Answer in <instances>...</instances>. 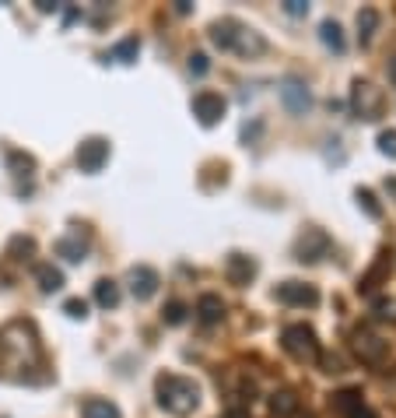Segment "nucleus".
<instances>
[{
	"label": "nucleus",
	"mask_w": 396,
	"mask_h": 418,
	"mask_svg": "<svg viewBox=\"0 0 396 418\" xmlns=\"http://www.w3.org/2000/svg\"><path fill=\"white\" fill-rule=\"evenodd\" d=\"M186 320V302H179V299H172L168 306H165V324H183Z\"/></svg>",
	"instance_id": "nucleus-28"
},
{
	"label": "nucleus",
	"mask_w": 396,
	"mask_h": 418,
	"mask_svg": "<svg viewBox=\"0 0 396 418\" xmlns=\"http://www.w3.org/2000/svg\"><path fill=\"white\" fill-rule=\"evenodd\" d=\"M126 285H130V292L133 299H151V295L158 292V271L155 267H148V264H137V267H130V274H126Z\"/></svg>",
	"instance_id": "nucleus-10"
},
{
	"label": "nucleus",
	"mask_w": 396,
	"mask_h": 418,
	"mask_svg": "<svg viewBox=\"0 0 396 418\" xmlns=\"http://www.w3.org/2000/svg\"><path fill=\"white\" fill-rule=\"evenodd\" d=\"M386 267H393V260H390V253L382 250V253H379V264H375V267H372L365 278H361V289H372V285H375V282L386 274Z\"/></svg>",
	"instance_id": "nucleus-26"
},
{
	"label": "nucleus",
	"mask_w": 396,
	"mask_h": 418,
	"mask_svg": "<svg viewBox=\"0 0 396 418\" xmlns=\"http://www.w3.org/2000/svg\"><path fill=\"white\" fill-rule=\"evenodd\" d=\"M225 317V302H221V295H214V292H203L197 299V320L200 324H218Z\"/></svg>",
	"instance_id": "nucleus-15"
},
{
	"label": "nucleus",
	"mask_w": 396,
	"mask_h": 418,
	"mask_svg": "<svg viewBox=\"0 0 396 418\" xmlns=\"http://www.w3.org/2000/svg\"><path fill=\"white\" fill-rule=\"evenodd\" d=\"M351 348H355V355L365 366H382L386 355H390V341H382V337L375 334V331H368V327H355L351 331Z\"/></svg>",
	"instance_id": "nucleus-5"
},
{
	"label": "nucleus",
	"mask_w": 396,
	"mask_h": 418,
	"mask_svg": "<svg viewBox=\"0 0 396 418\" xmlns=\"http://www.w3.org/2000/svg\"><path fill=\"white\" fill-rule=\"evenodd\" d=\"M81 418H119V408L113 401H102V397H88L81 404Z\"/></svg>",
	"instance_id": "nucleus-18"
},
{
	"label": "nucleus",
	"mask_w": 396,
	"mask_h": 418,
	"mask_svg": "<svg viewBox=\"0 0 396 418\" xmlns=\"http://www.w3.org/2000/svg\"><path fill=\"white\" fill-rule=\"evenodd\" d=\"M375 29H379V11L375 7H361L357 11V39L368 42L375 36Z\"/></svg>",
	"instance_id": "nucleus-21"
},
{
	"label": "nucleus",
	"mask_w": 396,
	"mask_h": 418,
	"mask_svg": "<svg viewBox=\"0 0 396 418\" xmlns=\"http://www.w3.org/2000/svg\"><path fill=\"white\" fill-rule=\"evenodd\" d=\"M36 282H39V289L46 295L64 289V274H60V267H53V264H39V267H36Z\"/></svg>",
	"instance_id": "nucleus-17"
},
{
	"label": "nucleus",
	"mask_w": 396,
	"mask_h": 418,
	"mask_svg": "<svg viewBox=\"0 0 396 418\" xmlns=\"http://www.w3.org/2000/svg\"><path fill=\"white\" fill-rule=\"evenodd\" d=\"M210 39H214V46H221V49H235V53H245V56L267 49V42L260 39L253 29H245L242 21H235V18L214 21L210 25Z\"/></svg>",
	"instance_id": "nucleus-3"
},
{
	"label": "nucleus",
	"mask_w": 396,
	"mask_h": 418,
	"mask_svg": "<svg viewBox=\"0 0 396 418\" xmlns=\"http://www.w3.org/2000/svg\"><path fill=\"white\" fill-rule=\"evenodd\" d=\"M379 151L390 155V159H396V130H382V134H379Z\"/></svg>",
	"instance_id": "nucleus-32"
},
{
	"label": "nucleus",
	"mask_w": 396,
	"mask_h": 418,
	"mask_svg": "<svg viewBox=\"0 0 396 418\" xmlns=\"http://www.w3.org/2000/svg\"><path fill=\"white\" fill-rule=\"evenodd\" d=\"M64 313L74 317V320H84V317H88V302H84V299H67V302H64Z\"/></svg>",
	"instance_id": "nucleus-30"
},
{
	"label": "nucleus",
	"mask_w": 396,
	"mask_h": 418,
	"mask_svg": "<svg viewBox=\"0 0 396 418\" xmlns=\"http://www.w3.org/2000/svg\"><path fill=\"white\" fill-rule=\"evenodd\" d=\"M284 11L298 18V14H305V11H309V4H305V0H284Z\"/></svg>",
	"instance_id": "nucleus-33"
},
{
	"label": "nucleus",
	"mask_w": 396,
	"mask_h": 418,
	"mask_svg": "<svg viewBox=\"0 0 396 418\" xmlns=\"http://www.w3.org/2000/svg\"><path fill=\"white\" fill-rule=\"evenodd\" d=\"M56 257H67V260H84V253H88V239L81 236V232H71V236H64V239H56Z\"/></svg>",
	"instance_id": "nucleus-16"
},
{
	"label": "nucleus",
	"mask_w": 396,
	"mask_h": 418,
	"mask_svg": "<svg viewBox=\"0 0 396 418\" xmlns=\"http://www.w3.org/2000/svg\"><path fill=\"white\" fill-rule=\"evenodd\" d=\"M351 418H379V415H375V412H372V408L365 404V408H361V412H355V415H351Z\"/></svg>",
	"instance_id": "nucleus-34"
},
{
	"label": "nucleus",
	"mask_w": 396,
	"mask_h": 418,
	"mask_svg": "<svg viewBox=\"0 0 396 418\" xmlns=\"http://www.w3.org/2000/svg\"><path fill=\"white\" fill-rule=\"evenodd\" d=\"M280 344H284V352H288L291 359H298V362H319L316 331L305 327V324H291V327H284Z\"/></svg>",
	"instance_id": "nucleus-4"
},
{
	"label": "nucleus",
	"mask_w": 396,
	"mask_h": 418,
	"mask_svg": "<svg viewBox=\"0 0 396 418\" xmlns=\"http://www.w3.org/2000/svg\"><path fill=\"white\" fill-rule=\"evenodd\" d=\"M7 166H11V172L14 176H29L32 169H36V162H32V155H25V151H14V148H7Z\"/></svg>",
	"instance_id": "nucleus-23"
},
{
	"label": "nucleus",
	"mask_w": 396,
	"mask_h": 418,
	"mask_svg": "<svg viewBox=\"0 0 396 418\" xmlns=\"http://www.w3.org/2000/svg\"><path fill=\"white\" fill-rule=\"evenodd\" d=\"M278 299L280 302H288V306H316L319 302V292L313 285H305V282H284L278 289Z\"/></svg>",
	"instance_id": "nucleus-11"
},
{
	"label": "nucleus",
	"mask_w": 396,
	"mask_h": 418,
	"mask_svg": "<svg viewBox=\"0 0 396 418\" xmlns=\"http://www.w3.org/2000/svg\"><path fill=\"white\" fill-rule=\"evenodd\" d=\"M95 302H98L102 309H116L119 306V285L113 278H102V282L95 285Z\"/></svg>",
	"instance_id": "nucleus-19"
},
{
	"label": "nucleus",
	"mask_w": 396,
	"mask_h": 418,
	"mask_svg": "<svg viewBox=\"0 0 396 418\" xmlns=\"http://www.w3.org/2000/svg\"><path fill=\"white\" fill-rule=\"evenodd\" d=\"M106 162H109V141H106V137H84L78 144L81 172H98Z\"/></svg>",
	"instance_id": "nucleus-8"
},
{
	"label": "nucleus",
	"mask_w": 396,
	"mask_h": 418,
	"mask_svg": "<svg viewBox=\"0 0 396 418\" xmlns=\"http://www.w3.org/2000/svg\"><path fill=\"white\" fill-rule=\"evenodd\" d=\"M137 53H141V39H137V36H126L123 42L113 46V53H109V56L119 60V64H133V60H137Z\"/></svg>",
	"instance_id": "nucleus-22"
},
{
	"label": "nucleus",
	"mask_w": 396,
	"mask_h": 418,
	"mask_svg": "<svg viewBox=\"0 0 396 418\" xmlns=\"http://www.w3.org/2000/svg\"><path fill=\"white\" fill-rule=\"evenodd\" d=\"M330 253V236L323 232V229H305L302 236H298V243H295V257L302 260V264H313L319 257H326Z\"/></svg>",
	"instance_id": "nucleus-9"
},
{
	"label": "nucleus",
	"mask_w": 396,
	"mask_h": 418,
	"mask_svg": "<svg viewBox=\"0 0 396 418\" xmlns=\"http://www.w3.org/2000/svg\"><path fill=\"white\" fill-rule=\"evenodd\" d=\"M365 408V394L357 390V387H347V390H337L333 394V412L340 418H351L355 412H361Z\"/></svg>",
	"instance_id": "nucleus-14"
},
{
	"label": "nucleus",
	"mask_w": 396,
	"mask_h": 418,
	"mask_svg": "<svg viewBox=\"0 0 396 418\" xmlns=\"http://www.w3.org/2000/svg\"><path fill=\"white\" fill-rule=\"evenodd\" d=\"M280 99H284V106L291 109V113H305L309 109V88L298 81V78H288V81L280 84Z\"/></svg>",
	"instance_id": "nucleus-13"
},
{
	"label": "nucleus",
	"mask_w": 396,
	"mask_h": 418,
	"mask_svg": "<svg viewBox=\"0 0 396 418\" xmlns=\"http://www.w3.org/2000/svg\"><path fill=\"white\" fill-rule=\"evenodd\" d=\"M155 394H158V404L168 415H190L200 404L197 379L179 377V373H161V377L155 379Z\"/></svg>",
	"instance_id": "nucleus-2"
},
{
	"label": "nucleus",
	"mask_w": 396,
	"mask_h": 418,
	"mask_svg": "<svg viewBox=\"0 0 396 418\" xmlns=\"http://www.w3.org/2000/svg\"><path fill=\"white\" fill-rule=\"evenodd\" d=\"M11 253H14L18 260H29V257L36 253V239H32V236H14V239H11Z\"/></svg>",
	"instance_id": "nucleus-27"
},
{
	"label": "nucleus",
	"mask_w": 396,
	"mask_h": 418,
	"mask_svg": "<svg viewBox=\"0 0 396 418\" xmlns=\"http://www.w3.org/2000/svg\"><path fill=\"white\" fill-rule=\"evenodd\" d=\"M319 36H323V42L330 46V49H344V32H340V25L337 21H323V29H319Z\"/></svg>",
	"instance_id": "nucleus-25"
},
{
	"label": "nucleus",
	"mask_w": 396,
	"mask_h": 418,
	"mask_svg": "<svg viewBox=\"0 0 396 418\" xmlns=\"http://www.w3.org/2000/svg\"><path fill=\"white\" fill-rule=\"evenodd\" d=\"M375 317L396 324V299H375Z\"/></svg>",
	"instance_id": "nucleus-29"
},
{
	"label": "nucleus",
	"mask_w": 396,
	"mask_h": 418,
	"mask_svg": "<svg viewBox=\"0 0 396 418\" xmlns=\"http://www.w3.org/2000/svg\"><path fill=\"white\" fill-rule=\"evenodd\" d=\"M39 359V337L29 320H14L0 331V377H7V369H36Z\"/></svg>",
	"instance_id": "nucleus-1"
},
{
	"label": "nucleus",
	"mask_w": 396,
	"mask_h": 418,
	"mask_svg": "<svg viewBox=\"0 0 396 418\" xmlns=\"http://www.w3.org/2000/svg\"><path fill=\"white\" fill-rule=\"evenodd\" d=\"M228 418H249V412H245V408H235V412H228Z\"/></svg>",
	"instance_id": "nucleus-35"
},
{
	"label": "nucleus",
	"mask_w": 396,
	"mask_h": 418,
	"mask_svg": "<svg viewBox=\"0 0 396 418\" xmlns=\"http://www.w3.org/2000/svg\"><path fill=\"white\" fill-rule=\"evenodd\" d=\"M270 412L278 418H291L298 412V397H295L291 390H278V394L270 397Z\"/></svg>",
	"instance_id": "nucleus-20"
},
{
	"label": "nucleus",
	"mask_w": 396,
	"mask_h": 418,
	"mask_svg": "<svg viewBox=\"0 0 396 418\" xmlns=\"http://www.w3.org/2000/svg\"><path fill=\"white\" fill-rule=\"evenodd\" d=\"M225 113H228V102H225L218 91H197V95H193V116H197L203 126L221 124Z\"/></svg>",
	"instance_id": "nucleus-7"
},
{
	"label": "nucleus",
	"mask_w": 396,
	"mask_h": 418,
	"mask_svg": "<svg viewBox=\"0 0 396 418\" xmlns=\"http://www.w3.org/2000/svg\"><path fill=\"white\" fill-rule=\"evenodd\" d=\"M225 274H228L232 285H249L253 274H256V260L245 257V253H228V260H225Z\"/></svg>",
	"instance_id": "nucleus-12"
},
{
	"label": "nucleus",
	"mask_w": 396,
	"mask_h": 418,
	"mask_svg": "<svg viewBox=\"0 0 396 418\" xmlns=\"http://www.w3.org/2000/svg\"><path fill=\"white\" fill-rule=\"evenodd\" d=\"M207 71H210V60H207V53H190V74L203 78Z\"/></svg>",
	"instance_id": "nucleus-31"
},
{
	"label": "nucleus",
	"mask_w": 396,
	"mask_h": 418,
	"mask_svg": "<svg viewBox=\"0 0 396 418\" xmlns=\"http://www.w3.org/2000/svg\"><path fill=\"white\" fill-rule=\"evenodd\" d=\"M382 106H386L382 88H375L372 81H361L357 78L355 88H351V109H355V116H361V120H379L382 116Z\"/></svg>",
	"instance_id": "nucleus-6"
},
{
	"label": "nucleus",
	"mask_w": 396,
	"mask_h": 418,
	"mask_svg": "<svg viewBox=\"0 0 396 418\" xmlns=\"http://www.w3.org/2000/svg\"><path fill=\"white\" fill-rule=\"evenodd\" d=\"M357 204H361V211L368 214V218H382V204H379V197L372 194V190H365V186H357L355 190Z\"/></svg>",
	"instance_id": "nucleus-24"
},
{
	"label": "nucleus",
	"mask_w": 396,
	"mask_h": 418,
	"mask_svg": "<svg viewBox=\"0 0 396 418\" xmlns=\"http://www.w3.org/2000/svg\"><path fill=\"white\" fill-rule=\"evenodd\" d=\"M393 81H396V64H393Z\"/></svg>",
	"instance_id": "nucleus-36"
}]
</instances>
